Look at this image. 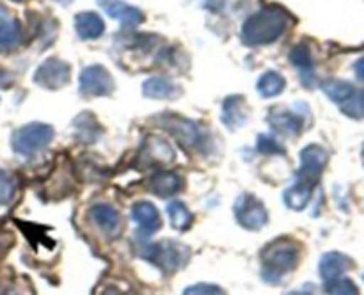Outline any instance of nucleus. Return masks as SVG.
<instances>
[{
    "label": "nucleus",
    "mask_w": 364,
    "mask_h": 295,
    "mask_svg": "<svg viewBox=\"0 0 364 295\" xmlns=\"http://www.w3.org/2000/svg\"><path fill=\"white\" fill-rule=\"evenodd\" d=\"M299 252H301V247L288 238H277L270 242L262 251L263 279L269 283H277L283 279L288 272L297 267Z\"/></svg>",
    "instance_id": "f03ea898"
},
{
    "label": "nucleus",
    "mask_w": 364,
    "mask_h": 295,
    "mask_svg": "<svg viewBox=\"0 0 364 295\" xmlns=\"http://www.w3.org/2000/svg\"><path fill=\"white\" fill-rule=\"evenodd\" d=\"M284 295H315V291H313V286H304L301 288V290H294V291H287Z\"/></svg>",
    "instance_id": "473e14b6"
},
{
    "label": "nucleus",
    "mask_w": 364,
    "mask_h": 295,
    "mask_svg": "<svg viewBox=\"0 0 364 295\" xmlns=\"http://www.w3.org/2000/svg\"><path fill=\"white\" fill-rule=\"evenodd\" d=\"M363 277H364V274H363Z\"/></svg>",
    "instance_id": "e433bc0d"
},
{
    "label": "nucleus",
    "mask_w": 364,
    "mask_h": 295,
    "mask_svg": "<svg viewBox=\"0 0 364 295\" xmlns=\"http://www.w3.org/2000/svg\"><path fill=\"white\" fill-rule=\"evenodd\" d=\"M183 188V180L173 171H159L149 181V191L159 198H171Z\"/></svg>",
    "instance_id": "f3484780"
},
{
    "label": "nucleus",
    "mask_w": 364,
    "mask_h": 295,
    "mask_svg": "<svg viewBox=\"0 0 364 295\" xmlns=\"http://www.w3.org/2000/svg\"><path fill=\"white\" fill-rule=\"evenodd\" d=\"M167 215H169V222L174 230H187L194 222V215L181 201H171L167 205Z\"/></svg>",
    "instance_id": "a878e982"
},
{
    "label": "nucleus",
    "mask_w": 364,
    "mask_h": 295,
    "mask_svg": "<svg viewBox=\"0 0 364 295\" xmlns=\"http://www.w3.org/2000/svg\"><path fill=\"white\" fill-rule=\"evenodd\" d=\"M78 89L80 95L85 98H95V96H107L114 89V78L102 64H92L84 68L78 77Z\"/></svg>",
    "instance_id": "6e6552de"
},
{
    "label": "nucleus",
    "mask_w": 364,
    "mask_h": 295,
    "mask_svg": "<svg viewBox=\"0 0 364 295\" xmlns=\"http://www.w3.org/2000/svg\"><path fill=\"white\" fill-rule=\"evenodd\" d=\"M354 73L359 80L364 82V55L359 57V59L354 63Z\"/></svg>",
    "instance_id": "2f4dec72"
},
{
    "label": "nucleus",
    "mask_w": 364,
    "mask_h": 295,
    "mask_svg": "<svg viewBox=\"0 0 364 295\" xmlns=\"http://www.w3.org/2000/svg\"><path fill=\"white\" fill-rule=\"evenodd\" d=\"M21 43V27L6 11L0 9V52H13Z\"/></svg>",
    "instance_id": "aec40b11"
},
{
    "label": "nucleus",
    "mask_w": 364,
    "mask_h": 295,
    "mask_svg": "<svg viewBox=\"0 0 364 295\" xmlns=\"http://www.w3.org/2000/svg\"><path fill=\"white\" fill-rule=\"evenodd\" d=\"M235 219L245 230H262L269 220L265 205L252 194H242L235 201Z\"/></svg>",
    "instance_id": "0eeeda50"
},
{
    "label": "nucleus",
    "mask_w": 364,
    "mask_h": 295,
    "mask_svg": "<svg viewBox=\"0 0 364 295\" xmlns=\"http://www.w3.org/2000/svg\"><path fill=\"white\" fill-rule=\"evenodd\" d=\"M156 121L160 123V127L164 130L169 132L181 146L188 149H201L205 144V134H203L201 128L194 123V121L187 119V117H181L178 114L167 112L162 116L156 117Z\"/></svg>",
    "instance_id": "39448f33"
},
{
    "label": "nucleus",
    "mask_w": 364,
    "mask_h": 295,
    "mask_svg": "<svg viewBox=\"0 0 364 295\" xmlns=\"http://www.w3.org/2000/svg\"><path fill=\"white\" fill-rule=\"evenodd\" d=\"M75 132H77V137L80 141L95 142L100 137V134H102V128H100L98 121L91 114H80L75 119Z\"/></svg>",
    "instance_id": "393cba45"
},
{
    "label": "nucleus",
    "mask_w": 364,
    "mask_h": 295,
    "mask_svg": "<svg viewBox=\"0 0 364 295\" xmlns=\"http://www.w3.org/2000/svg\"><path fill=\"white\" fill-rule=\"evenodd\" d=\"M141 256L151 262L162 272H176L187 263L191 251L187 245L176 240H160L146 245L141 251Z\"/></svg>",
    "instance_id": "7ed1b4c3"
},
{
    "label": "nucleus",
    "mask_w": 364,
    "mask_h": 295,
    "mask_svg": "<svg viewBox=\"0 0 364 295\" xmlns=\"http://www.w3.org/2000/svg\"><path fill=\"white\" fill-rule=\"evenodd\" d=\"M13 2H21V0H13Z\"/></svg>",
    "instance_id": "c9c22d12"
},
{
    "label": "nucleus",
    "mask_w": 364,
    "mask_h": 295,
    "mask_svg": "<svg viewBox=\"0 0 364 295\" xmlns=\"http://www.w3.org/2000/svg\"><path fill=\"white\" fill-rule=\"evenodd\" d=\"M294 18L279 6H267L251 14L242 25V41L249 46L276 43L287 32Z\"/></svg>",
    "instance_id": "f257e3e1"
},
{
    "label": "nucleus",
    "mask_w": 364,
    "mask_h": 295,
    "mask_svg": "<svg viewBox=\"0 0 364 295\" xmlns=\"http://www.w3.org/2000/svg\"><path fill=\"white\" fill-rule=\"evenodd\" d=\"M144 96L153 100H173L178 95L176 85L164 77H151L142 84Z\"/></svg>",
    "instance_id": "4be33fe9"
},
{
    "label": "nucleus",
    "mask_w": 364,
    "mask_h": 295,
    "mask_svg": "<svg viewBox=\"0 0 364 295\" xmlns=\"http://www.w3.org/2000/svg\"><path fill=\"white\" fill-rule=\"evenodd\" d=\"M327 151L318 144H311L301 151V167L295 174V181L309 185L315 188L323 173V167L327 163Z\"/></svg>",
    "instance_id": "423d86ee"
},
{
    "label": "nucleus",
    "mask_w": 364,
    "mask_h": 295,
    "mask_svg": "<svg viewBox=\"0 0 364 295\" xmlns=\"http://www.w3.org/2000/svg\"><path fill=\"white\" fill-rule=\"evenodd\" d=\"M89 217L98 226V230L103 231L109 238H116L123 230L119 212L114 206L107 205V203H98V205L92 206Z\"/></svg>",
    "instance_id": "9b49d317"
},
{
    "label": "nucleus",
    "mask_w": 364,
    "mask_h": 295,
    "mask_svg": "<svg viewBox=\"0 0 364 295\" xmlns=\"http://www.w3.org/2000/svg\"><path fill=\"white\" fill-rule=\"evenodd\" d=\"M52 139L53 128L50 124L31 123L13 132L11 146H13L14 153H18V155L31 156L45 149L52 142Z\"/></svg>",
    "instance_id": "20e7f679"
},
{
    "label": "nucleus",
    "mask_w": 364,
    "mask_h": 295,
    "mask_svg": "<svg viewBox=\"0 0 364 295\" xmlns=\"http://www.w3.org/2000/svg\"><path fill=\"white\" fill-rule=\"evenodd\" d=\"M183 295H226V291H224L220 286H217V284L199 283V284H192V286L185 288Z\"/></svg>",
    "instance_id": "c756f323"
},
{
    "label": "nucleus",
    "mask_w": 364,
    "mask_h": 295,
    "mask_svg": "<svg viewBox=\"0 0 364 295\" xmlns=\"http://www.w3.org/2000/svg\"><path fill=\"white\" fill-rule=\"evenodd\" d=\"M322 91L329 96L331 102H334L338 107H341L355 95L358 87H355V85H352L350 82L329 78V80L322 82Z\"/></svg>",
    "instance_id": "412c9836"
},
{
    "label": "nucleus",
    "mask_w": 364,
    "mask_h": 295,
    "mask_svg": "<svg viewBox=\"0 0 364 295\" xmlns=\"http://www.w3.org/2000/svg\"><path fill=\"white\" fill-rule=\"evenodd\" d=\"M132 219L135 220L139 227V233L149 237V235L156 233L162 226V219L156 210V206L149 201H139L132 206Z\"/></svg>",
    "instance_id": "f8f14e48"
},
{
    "label": "nucleus",
    "mask_w": 364,
    "mask_h": 295,
    "mask_svg": "<svg viewBox=\"0 0 364 295\" xmlns=\"http://www.w3.org/2000/svg\"><path fill=\"white\" fill-rule=\"evenodd\" d=\"M258 151L265 153V155H284L283 144H279L276 139L269 137V135L258 137Z\"/></svg>",
    "instance_id": "c85d7f7f"
},
{
    "label": "nucleus",
    "mask_w": 364,
    "mask_h": 295,
    "mask_svg": "<svg viewBox=\"0 0 364 295\" xmlns=\"http://www.w3.org/2000/svg\"><path fill=\"white\" fill-rule=\"evenodd\" d=\"M98 6L109 14L110 18L117 20L123 28H134L144 21V14L139 7L130 6L123 0H98Z\"/></svg>",
    "instance_id": "9d476101"
},
{
    "label": "nucleus",
    "mask_w": 364,
    "mask_h": 295,
    "mask_svg": "<svg viewBox=\"0 0 364 295\" xmlns=\"http://www.w3.org/2000/svg\"><path fill=\"white\" fill-rule=\"evenodd\" d=\"M290 63L299 70L306 87H311L315 84V64H313L311 50L306 43H299L290 50Z\"/></svg>",
    "instance_id": "4468645a"
},
{
    "label": "nucleus",
    "mask_w": 364,
    "mask_h": 295,
    "mask_svg": "<svg viewBox=\"0 0 364 295\" xmlns=\"http://www.w3.org/2000/svg\"><path fill=\"white\" fill-rule=\"evenodd\" d=\"M326 291L329 295H359V288L350 279L343 277L326 281Z\"/></svg>",
    "instance_id": "bb28decb"
},
{
    "label": "nucleus",
    "mask_w": 364,
    "mask_h": 295,
    "mask_svg": "<svg viewBox=\"0 0 364 295\" xmlns=\"http://www.w3.org/2000/svg\"><path fill=\"white\" fill-rule=\"evenodd\" d=\"M223 123L230 130H237L247 123V107H245L244 96H230L223 103Z\"/></svg>",
    "instance_id": "dca6fc26"
},
{
    "label": "nucleus",
    "mask_w": 364,
    "mask_h": 295,
    "mask_svg": "<svg viewBox=\"0 0 364 295\" xmlns=\"http://www.w3.org/2000/svg\"><path fill=\"white\" fill-rule=\"evenodd\" d=\"M352 265L354 262L343 252H327L320 259V276L326 281L336 279V277H341V274L347 272Z\"/></svg>",
    "instance_id": "a211bd4d"
},
{
    "label": "nucleus",
    "mask_w": 364,
    "mask_h": 295,
    "mask_svg": "<svg viewBox=\"0 0 364 295\" xmlns=\"http://www.w3.org/2000/svg\"><path fill=\"white\" fill-rule=\"evenodd\" d=\"M256 87H258V92L263 96V98H274V96L281 95V92L284 91V87H287V80H284V77L281 73L270 70L259 77Z\"/></svg>",
    "instance_id": "b1692460"
},
{
    "label": "nucleus",
    "mask_w": 364,
    "mask_h": 295,
    "mask_svg": "<svg viewBox=\"0 0 364 295\" xmlns=\"http://www.w3.org/2000/svg\"><path fill=\"white\" fill-rule=\"evenodd\" d=\"M141 156L148 163H155V166H166V163L174 162L176 155L174 149L167 141L160 137H148L141 148Z\"/></svg>",
    "instance_id": "ddd939ff"
},
{
    "label": "nucleus",
    "mask_w": 364,
    "mask_h": 295,
    "mask_svg": "<svg viewBox=\"0 0 364 295\" xmlns=\"http://www.w3.org/2000/svg\"><path fill=\"white\" fill-rule=\"evenodd\" d=\"M270 127L283 135H299L304 127V121L299 114L290 112L284 109H272L267 117Z\"/></svg>",
    "instance_id": "2eb2a0df"
},
{
    "label": "nucleus",
    "mask_w": 364,
    "mask_h": 295,
    "mask_svg": "<svg viewBox=\"0 0 364 295\" xmlns=\"http://www.w3.org/2000/svg\"><path fill=\"white\" fill-rule=\"evenodd\" d=\"M57 2H60V4H68V2H71V0H57Z\"/></svg>",
    "instance_id": "f704fd0d"
},
{
    "label": "nucleus",
    "mask_w": 364,
    "mask_h": 295,
    "mask_svg": "<svg viewBox=\"0 0 364 295\" xmlns=\"http://www.w3.org/2000/svg\"><path fill=\"white\" fill-rule=\"evenodd\" d=\"M313 195V187L304 183H299L295 181V185H291L290 188L284 191V203H287L288 208L291 210H304L309 205Z\"/></svg>",
    "instance_id": "5701e85b"
},
{
    "label": "nucleus",
    "mask_w": 364,
    "mask_h": 295,
    "mask_svg": "<svg viewBox=\"0 0 364 295\" xmlns=\"http://www.w3.org/2000/svg\"><path fill=\"white\" fill-rule=\"evenodd\" d=\"M75 31H77L78 38L85 39H96L103 34L105 31V23H103L102 16L91 11H84L75 16Z\"/></svg>",
    "instance_id": "6ab92c4d"
},
{
    "label": "nucleus",
    "mask_w": 364,
    "mask_h": 295,
    "mask_svg": "<svg viewBox=\"0 0 364 295\" xmlns=\"http://www.w3.org/2000/svg\"><path fill=\"white\" fill-rule=\"evenodd\" d=\"M4 82H6V71L0 68V85H4Z\"/></svg>",
    "instance_id": "72a5a7b5"
},
{
    "label": "nucleus",
    "mask_w": 364,
    "mask_h": 295,
    "mask_svg": "<svg viewBox=\"0 0 364 295\" xmlns=\"http://www.w3.org/2000/svg\"><path fill=\"white\" fill-rule=\"evenodd\" d=\"M16 192V180L11 173L0 169V206L7 205Z\"/></svg>",
    "instance_id": "cd10ccee"
},
{
    "label": "nucleus",
    "mask_w": 364,
    "mask_h": 295,
    "mask_svg": "<svg viewBox=\"0 0 364 295\" xmlns=\"http://www.w3.org/2000/svg\"><path fill=\"white\" fill-rule=\"evenodd\" d=\"M100 295H135V294H132V291L127 290V288L117 286V284H107V286H103V290L100 291Z\"/></svg>",
    "instance_id": "7c9ffc66"
},
{
    "label": "nucleus",
    "mask_w": 364,
    "mask_h": 295,
    "mask_svg": "<svg viewBox=\"0 0 364 295\" xmlns=\"http://www.w3.org/2000/svg\"><path fill=\"white\" fill-rule=\"evenodd\" d=\"M70 80V64L57 57H48L38 66L34 82L45 89H60Z\"/></svg>",
    "instance_id": "1a4fd4ad"
}]
</instances>
